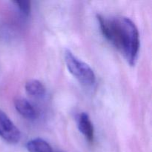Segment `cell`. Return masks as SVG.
Masks as SVG:
<instances>
[{
	"mask_svg": "<svg viewBox=\"0 0 152 152\" xmlns=\"http://www.w3.org/2000/svg\"><path fill=\"white\" fill-rule=\"evenodd\" d=\"M102 35L122 53L128 63L134 65L140 50L139 31L129 18H108L97 15Z\"/></svg>",
	"mask_w": 152,
	"mask_h": 152,
	"instance_id": "1",
	"label": "cell"
},
{
	"mask_svg": "<svg viewBox=\"0 0 152 152\" xmlns=\"http://www.w3.org/2000/svg\"><path fill=\"white\" fill-rule=\"evenodd\" d=\"M65 62L69 72L82 85L91 86L94 84L96 76L92 68L86 62L74 56L71 50H65Z\"/></svg>",
	"mask_w": 152,
	"mask_h": 152,
	"instance_id": "2",
	"label": "cell"
},
{
	"mask_svg": "<svg viewBox=\"0 0 152 152\" xmlns=\"http://www.w3.org/2000/svg\"><path fill=\"white\" fill-rule=\"evenodd\" d=\"M0 137L10 144H16L21 138L19 129L4 112L0 110Z\"/></svg>",
	"mask_w": 152,
	"mask_h": 152,
	"instance_id": "3",
	"label": "cell"
},
{
	"mask_svg": "<svg viewBox=\"0 0 152 152\" xmlns=\"http://www.w3.org/2000/svg\"><path fill=\"white\" fill-rule=\"evenodd\" d=\"M14 106L17 112L28 120H35L38 115L35 107L25 98H16L14 100Z\"/></svg>",
	"mask_w": 152,
	"mask_h": 152,
	"instance_id": "4",
	"label": "cell"
},
{
	"mask_svg": "<svg viewBox=\"0 0 152 152\" xmlns=\"http://www.w3.org/2000/svg\"><path fill=\"white\" fill-rule=\"evenodd\" d=\"M78 128L80 132L83 134L89 142H92L94 138V129L88 114L86 113H81L78 117Z\"/></svg>",
	"mask_w": 152,
	"mask_h": 152,
	"instance_id": "5",
	"label": "cell"
},
{
	"mask_svg": "<svg viewBox=\"0 0 152 152\" xmlns=\"http://www.w3.org/2000/svg\"><path fill=\"white\" fill-rule=\"evenodd\" d=\"M25 91L30 96L39 98L45 95V87L42 83L37 80H31L25 83Z\"/></svg>",
	"mask_w": 152,
	"mask_h": 152,
	"instance_id": "6",
	"label": "cell"
},
{
	"mask_svg": "<svg viewBox=\"0 0 152 152\" xmlns=\"http://www.w3.org/2000/svg\"><path fill=\"white\" fill-rule=\"evenodd\" d=\"M26 148L29 152H53L51 146L41 138H36L28 141Z\"/></svg>",
	"mask_w": 152,
	"mask_h": 152,
	"instance_id": "7",
	"label": "cell"
},
{
	"mask_svg": "<svg viewBox=\"0 0 152 152\" xmlns=\"http://www.w3.org/2000/svg\"><path fill=\"white\" fill-rule=\"evenodd\" d=\"M13 3L17 6L21 13L25 16H28L31 13V5L30 1H15Z\"/></svg>",
	"mask_w": 152,
	"mask_h": 152,
	"instance_id": "8",
	"label": "cell"
}]
</instances>
